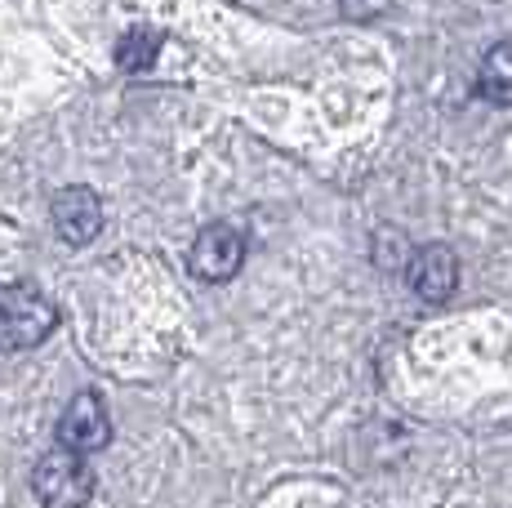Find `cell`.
Listing matches in <instances>:
<instances>
[{
  "label": "cell",
  "instance_id": "cell-8",
  "mask_svg": "<svg viewBox=\"0 0 512 508\" xmlns=\"http://www.w3.org/2000/svg\"><path fill=\"white\" fill-rule=\"evenodd\" d=\"M156 54H161V32L156 27H130L116 45V67L121 72H147L156 63Z\"/></svg>",
  "mask_w": 512,
  "mask_h": 508
},
{
  "label": "cell",
  "instance_id": "cell-3",
  "mask_svg": "<svg viewBox=\"0 0 512 508\" xmlns=\"http://www.w3.org/2000/svg\"><path fill=\"white\" fill-rule=\"evenodd\" d=\"M245 232L232 228V223H210V228L196 232L192 241V272L201 281H210V286H219V281H232L236 272H241L245 263Z\"/></svg>",
  "mask_w": 512,
  "mask_h": 508
},
{
  "label": "cell",
  "instance_id": "cell-6",
  "mask_svg": "<svg viewBox=\"0 0 512 508\" xmlns=\"http://www.w3.org/2000/svg\"><path fill=\"white\" fill-rule=\"evenodd\" d=\"M54 232L67 241V246H90V241L103 232V201L90 188H63L54 197Z\"/></svg>",
  "mask_w": 512,
  "mask_h": 508
},
{
  "label": "cell",
  "instance_id": "cell-7",
  "mask_svg": "<svg viewBox=\"0 0 512 508\" xmlns=\"http://www.w3.org/2000/svg\"><path fill=\"white\" fill-rule=\"evenodd\" d=\"M477 94L495 107H512V41L490 45L477 67Z\"/></svg>",
  "mask_w": 512,
  "mask_h": 508
},
{
  "label": "cell",
  "instance_id": "cell-1",
  "mask_svg": "<svg viewBox=\"0 0 512 508\" xmlns=\"http://www.w3.org/2000/svg\"><path fill=\"white\" fill-rule=\"evenodd\" d=\"M54 326L58 312L32 281L0 286V353H32L54 335Z\"/></svg>",
  "mask_w": 512,
  "mask_h": 508
},
{
  "label": "cell",
  "instance_id": "cell-9",
  "mask_svg": "<svg viewBox=\"0 0 512 508\" xmlns=\"http://www.w3.org/2000/svg\"><path fill=\"white\" fill-rule=\"evenodd\" d=\"M388 5H392V0H339V9L348 18H357V23H370V18H379Z\"/></svg>",
  "mask_w": 512,
  "mask_h": 508
},
{
  "label": "cell",
  "instance_id": "cell-4",
  "mask_svg": "<svg viewBox=\"0 0 512 508\" xmlns=\"http://www.w3.org/2000/svg\"><path fill=\"white\" fill-rule=\"evenodd\" d=\"M112 442V419H107V406L98 393H76L72 406L58 419V446L76 455H94Z\"/></svg>",
  "mask_w": 512,
  "mask_h": 508
},
{
  "label": "cell",
  "instance_id": "cell-2",
  "mask_svg": "<svg viewBox=\"0 0 512 508\" xmlns=\"http://www.w3.org/2000/svg\"><path fill=\"white\" fill-rule=\"evenodd\" d=\"M32 491L45 508H81L94 495V473L85 464V455L58 446V451L41 455V464L32 473Z\"/></svg>",
  "mask_w": 512,
  "mask_h": 508
},
{
  "label": "cell",
  "instance_id": "cell-5",
  "mask_svg": "<svg viewBox=\"0 0 512 508\" xmlns=\"http://www.w3.org/2000/svg\"><path fill=\"white\" fill-rule=\"evenodd\" d=\"M406 281L410 290L423 299V304H446L459 286V259L450 246L432 241V246H419L406 263Z\"/></svg>",
  "mask_w": 512,
  "mask_h": 508
}]
</instances>
